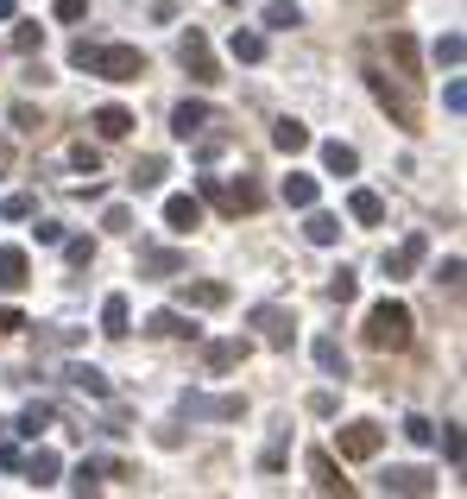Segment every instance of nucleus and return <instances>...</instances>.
<instances>
[{
  "label": "nucleus",
  "instance_id": "1",
  "mask_svg": "<svg viewBox=\"0 0 467 499\" xmlns=\"http://www.w3.org/2000/svg\"><path fill=\"white\" fill-rule=\"evenodd\" d=\"M411 304H398V297H379L373 310H366V348H379V354H398V348H411Z\"/></svg>",
  "mask_w": 467,
  "mask_h": 499
},
{
  "label": "nucleus",
  "instance_id": "2",
  "mask_svg": "<svg viewBox=\"0 0 467 499\" xmlns=\"http://www.w3.org/2000/svg\"><path fill=\"white\" fill-rule=\"evenodd\" d=\"M89 76H102V83H139L145 76V51L139 45H95L89 51Z\"/></svg>",
  "mask_w": 467,
  "mask_h": 499
},
{
  "label": "nucleus",
  "instance_id": "3",
  "mask_svg": "<svg viewBox=\"0 0 467 499\" xmlns=\"http://www.w3.org/2000/svg\"><path fill=\"white\" fill-rule=\"evenodd\" d=\"M379 449H385V430L366 424V417H353V424L335 430V455H342V462H373Z\"/></svg>",
  "mask_w": 467,
  "mask_h": 499
},
{
  "label": "nucleus",
  "instance_id": "4",
  "mask_svg": "<svg viewBox=\"0 0 467 499\" xmlns=\"http://www.w3.org/2000/svg\"><path fill=\"white\" fill-rule=\"evenodd\" d=\"M246 404L234 398V392H222V398H209V392H184V417L190 424H234Z\"/></svg>",
  "mask_w": 467,
  "mask_h": 499
},
{
  "label": "nucleus",
  "instance_id": "5",
  "mask_svg": "<svg viewBox=\"0 0 467 499\" xmlns=\"http://www.w3.org/2000/svg\"><path fill=\"white\" fill-rule=\"evenodd\" d=\"M177 64H184V70H190L196 83H222V70H215V51H209V38H203L196 25H190V32L177 38Z\"/></svg>",
  "mask_w": 467,
  "mask_h": 499
},
{
  "label": "nucleus",
  "instance_id": "6",
  "mask_svg": "<svg viewBox=\"0 0 467 499\" xmlns=\"http://www.w3.org/2000/svg\"><path fill=\"white\" fill-rule=\"evenodd\" d=\"M203 196H209V203H222L228 215L259 209V190H253V184H222V177H203Z\"/></svg>",
  "mask_w": 467,
  "mask_h": 499
},
{
  "label": "nucleus",
  "instance_id": "7",
  "mask_svg": "<svg viewBox=\"0 0 467 499\" xmlns=\"http://www.w3.org/2000/svg\"><path fill=\"white\" fill-rule=\"evenodd\" d=\"M423 259H430V235H404L398 247L385 253V278H411Z\"/></svg>",
  "mask_w": 467,
  "mask_h": 499
},
{
  "label": "nucleus",
  "instance_id": "8",
  "mask_svg": "<svg viewBox=\"0 0 467 499\" xmlns=\"http://www.w3.org/2000/svg\"><path fill=\"white\" fill-rule=\"evenodd\" d=\"M253 329H265V342L272 348H291V310L284 304H253V316H246Z\"/></svg>",
  "mask_w": 467,
  "mask_h": 499
},
{
  "label": "nucleus",
  "instance_id": "9",
  "mask_svg": "<svg viewBox=\"0 0 467 499\" xmlns=\"http://www.w3.org/2000/svg\"><path fill=\"white\" fill-rule=\"evenodd\" d=\"M246 354H253V342H246V335H222V342H209V348H203L209 374H234V367H240Z\"/></svg>",
  "mask_w": 467,
  "mask_h": 499
},
{
  "label": "nucleus",
  "instance_id": "10",
  "mask_svg": "<svg viewBox=\"0 0 467 499\" xmlns=\"http://www.w3.org/2000/svg\"><path fill=\"white\" fill-rule=\"evenodd\" d=\"M366 83H373V95H379V108H385L392 121H398V126H417V108H411V95H398V89H392L379 70H366Z\"/></svg>",
  "mask_w": 467,
  "mask_h": 499
},
{
  "label": "nucleus",
  "instance_id": "11",
  "mask_svg": "<svg viewBox=\"0 0 467 499\" xmlns=\"http://www.w3.org/2000/svg\"><path fill=\"white\" fill-rule=\"evenodd\" d=\"M209 121H215L209 102H177V108H171V133H177V139H203V126Z\"/></svg>",
  "mask_w": 467,
  "mask_h": 499
},
{
  "label": "nucleus",
  "instance_id": "12",
  "mask_svg": "<svg viewBox=\"0 0 467 499\" xmlns=\"http://www.w3.org/2000/svg\"><path fill=\"white\" fill-rule=\"evenodd\" d=\"M164 228H171V235L203 228V203H196V196H164Z\"/></svg>",
  "mask_w": 467,
  "mask_h": 499
},
{
  "label": "nucleus",
  "instance_id": "13",
  "mask_svg": "<svg viewBox=\"0 0 467 499\" xmlns=\"http://www.w3.org/2000/svg\"><path fill=\"white\" fill-rule=\"evenodd\" d=\"M19 468H25V481H32V487H57V474H64L57 449H32V455H19Z\"/></svg>",
  "mask_w": 467,
  "mask_h": 499
},
{
  "label": "nucleus",
  "instance_id": "14",
  "mask_svg": "<svg viewBox=\"0 0 467 499\" xmlns=\"http://www.w3.org/2000/svg\"><path fill=\"white\" fill-rule=\"evenodd\" d=\"M430 468H385L379 474V494H430Z\"/></svg>",
  "mask_w": 467,
  "mask_h": 499
},
{
  "label": "nucleus",
  "instance_id": "15",
  "mask_svg": "<svg viewBox=\"0 0 467 499\" xmlns=\"http://www.w3.org/2000/svg\"><path fill=\"white\" fill-rule=\"evenodd\" d=\"M385 45H392V57H398V76H404V83H417V76H423V64H417V38H411L404 25H392V38H385Z\"/></svg>",
  "mask_w": 467,
  "mask_h": 499
},
{
  "label": "nucleus",
  "instance_id": "16",
  "mask_svg": "<svg viewBox=\"0 0 467 499\" xmlns=\"http://www.w3.org/2000/svg\"><path fill=\"white\" fill-rule=\"evenodd\" d=\"M348 215L360 228H379V222H385V196H379V190H348Z\"/></svg>",
  "mask_w": 467,
  "mask_h": 499
},
{
  "label": "nucleus",
  "instance_id": "17",
  "mask_svg": "<svg viewBox=\"0 0 467 499\" xmlns=\"http://www.w3.org/2000/svg\"><path fill=\"white\" fill-rule=\"evenodd\" d=\"M278 196H284V203H291V209H310V203H316V196H323V184H316V177H310V171H291V177H284V184H278Z\"/></svg>",
  "mask_w": 467,
  "mask_h": 499
},
{
  "label": "nucleus",
  "instance_id": "18",
  "mask_svg": "<svg viewBox=\"0 0 467 499\" xmlns=\"http://www.w3.org/2000/svg\"><path fill=\"white\" fill-rule=\"evenodd\" d=\"M303 235H310V247H335V241H342V215H329V209H316V203H310Z\"/></svg>",
  "mask_w": 467,
  "mask_h": 499
},
{
  "label": "nucleus",
  "instance_id": "19",
  "mask_svg": "<svg viewBox=\"0 0 467 499\" xmlns=\"http://www.w3.org/2000/svg\"><path fill=\"white\" fill-rule=\"evenodd\" d=\"M145 329H152V335H164V342H177V335H190V342H196V323H190L184 310H152V316H145Z\"/></svg>",
  "mask_w": 467,
  "mask_h": 499
},
{
  "label": "nucleus",
  "instance_id": "20",
  "mask_svg": "<svg viewBox=\"0 0 467 499\" xmlns=\"http://www.w3.org/2000/svg\"><path fill=\"white\" fill-rule=\"evenodd\" d=\"M310 354H316V367H323L329 379H348V348H342L335 335H316V348H310Z\"/></svg>",
  "mask_w": 467,
  "mask_h": 499
},
{
  "label": "nucleus",
  "instance_id": "21",
  "mask_svg": "<svg viewBox=\"0 0 467 499\" xmlns=\"http://www.w3.org/2000/svg\"><path fill=\"white\" fill-rule=\"evenodd\" d=\"M228 57H234V64H265V38H259V32H246V25H234V32H228Z\"/></svg>",
  "mask_w": 467,
  "mask_h": 499
},
{
  "label": "nucleus",
  "instance_id": "22",
  "mask_svg": "<svg viewBox=\"0 0 467 499\" xmlns=\"http://www.w3.org/2000/svg\"><path fill=\"white\" fill-rule=\"evenodd\" d=\"M64 379H70L76 392H89V398H108V374H102V367H89V361H70Z\"/></svg>",
  "mask_w": 467,
  "mask_h": 499
},
{
  "label": "nucleus",
  "instance_id": "23",
  "mask_svg": "<svg viewBox=\"0 0 467 499\" xmlns=\"http://www.w3.org/2000/svg\"><path fill=\"white\" fill-rule=\"evenodd\" d=\"M126 329H133V310H126V297H102V335H108V342H120V335H126Z\"/></svg>",
  "mask_w": 467,
  "mask_h": 499
},
{
  "label": "nucleus",
  "instance_id": "24",
  "mask_svg": "<svg viewBox=\"0 0 467 499\" xmlns=\"http://www.w3.org/2000/svg\"><path fill=\"white\" fill-rule=\"evenodd\" d=\"M323 171H329V177H353V171H360V152L342 145V139H329V145H323Z\"/></svg>",
  "mask_w": 467,
  "mask_h": 499
},
{
  "label": "nucleus",
  "instance_id": "25",
  "mask_svg": "<svg viewBox=\"0 0 467 499\" xmlns=\"http://www.w3.org/2000/svg\"><path fill=\"white\" fill-rule=\"evenodd\" d=\"M184 304H190V310H222V304H228V284H215V278L184 284Z\"/></svg>",
  "mask_w": 467,
  "mask_h": 499
},
{
  "label": "nucleus",
  "instance_id": "26",
  "mask_svg": "<svg viewBox=\"0 0 467 499\" xmlns=\"http://www.w3.org/2000/svg\"><path fill=\"white\" fill-rule=\"evenodd\" d=\"M310 481H316L323 494H348V481H342V468H335V455H323V449L310 455Z\"/></svg>",
  "mask_w": 467,
  "mask_h": 499
},
{
  "label": "nucleus",
  "instance_id": "27",
  "mask_svg": "<svg viewBox=\"0 0 467 499\" xmlns=\"http://www.w3.org/2000/svg\"><path fill=\"white\" fill-rule=\"evenodd\" d=\"M272 145L297 158V152H310V126H303V121H278V126H272Z\"/></svg>",
  "mask_w": 467,
  "mask_h": 499
},
{
  "label": "nucleus",
  "instance_id": "28",
  "mask_svg": "<svg viewBox=\"0 0 467 499\" xmlns=\"http://www.w3.org/2000/svg\"><path fill=\"white\" fill-rule=\"evenodd\" d=\"M32 278V259H25V247H0V284L13 291V284H25Z\"/></svg>",
  "mask_w": 467,
  "mask_h": 499
},
{
  "label": "nucleus",
  "instance_id": "29",
  "mask_svg": "<svg viewBox=\"0 0 467 499\" xmlns=\"http://www.w3.org/2000/svg\"><path fill=\"white\" fill-rule=\"evenodd\" d=\"M95 133H102V139H126V133H133V115H126L120 102H108V108H95Z\"/></svg>",
  "mask_w": 467,
  "mask_h": 499
},
{
  "label": "nucleus",
  "instance_id": "30",
  "mask_svg": "<svg viewBox=\"0 0 467 499\" xmlns=\"http://www.w3.org/2000/svg\"><path fill=\"white\" fill-rule=\"evenodd\" d=\"M265 25H272V32H297V25H303V13H297L291 0H272V6H265Z\"/></svg>",
  "mask_w": 467,
  "mask_h": 499
},
{
  "label": "nucleus",
  "instance_id": "31",
  "mask_svg": "<svg viewBox=\"0 0 467 499\" xmlns=\"http://www.w3.org/2000/svg\"><path fill=\"white\" fill-rule=\"evenodd\" d=\"M13 51H19V57H38V51H45V25H38V19H25V25L13 32Z\"/></svg>",
  "mask_w": 467,
  "mask_h": 499
},
{
  "label": "nucleus",
  "instance_id": "32",
  "mask_svg": "<svg viewBox=\"0 0 467 499\" xmlns=\"http://www.w3.org/2000/svg\"><path fill=\"white\" fill-rule=\"evenodd\" d=\"M139 272H152V278H171V272H184V253H139Z\"/></svg>",
  "mask_w": 467,
  "mask_h": 499
},
{
  "label": "nucleus",
  "instance_id": "33",
  "mask_svg": "<svg viewBox=\"0 0 467 499\" xmlns=\"http://www.w3.org/2000/svg\"><path fill=\"white\" fill-rule=\"evenodd\" d=\"M164 184V158H139L133 165V190H158Z\"/></svg>",
  "mask_w": 467,
  "mask_h": 499
},
{
  "label": "nucleus",
  "instance_id": "34",
  "mask_svg": "<svg viewBox=\"0 0 467 499\" xmlns=\"http://www.w3.org/2000/svg\"><path fill=\"white\" fill-rule=\"evenodd\" d=\"M0 215H6V222H32V215H38V203H32L25 190H13V196H0Z\"/></svg>",
  "mask_w": 467,
  "mask_h": 499
},
{
  "label": "nucleus",
  "instance_id": "35",
  "mask_svg": "<svg viewBox=\"0 0 467 499\" xmlns=\"http://www.w3.org/2000/svg\"><path fill=\"white\" fill-rule=\"evenodd\" d=\"M329 297H335V304H353V297H360V278H353L348 265H342V272L329 278Z\"/></svg>",
  "mask_w": 467,
  "mask_h": 499
},
{
  "label": "nucleus",
  "instance_id": "36",
  "mask_svg": "<svg viewBox=\"0 0 467 499\" xmlns=\"http://www.w3.org/2000/svg\"><path fill=\"white\" fill-rule=\"evenodd\" d=\"M436 64H442V70L462 64V32H442V38H436Z\"/></svg>",
  "mask_w": 467,
  "mask_h": 499
},
{
  "label": "nucleus",
  "instance_id": "37",
  "mask_svg": "<svg viewBox=\"0 0 467 499\" xmlns=\"http://www.w3.org/2000/svg\"><path fill=\"white\" fill-rule=\"evenodd\" d=\"M70 165H76V171H89V177H95V171H102V152H95V145H89V139H76V145H70Z\"/></svg>",
  "mask_w": 467,
  "mask_h": 499
},
{
  "label": "nucleus",
  "instance_id": "38",
  "mask_svg": "<svg viewBox=\"0 0 467 499\" xmlns=\"http://www.w3.org/2000/svg\"><path fill=\"white\" fill-rule=\"evenodd\" d=\"M45 424H51V404H25L19 411V436H38Z\"/></svg>",
  "mask_w": 467,
  "mask_h": 499
},
{
  "label": "nucleus",
  "instance_id": "39",
  "mask_svg": "<svg viewBox=\"0 0 467 499\" xmlns=\"http://www.w3.org/2000/svg\"><path fill=\"white\" fill-rule=\"evenodd\" d=\"M404 436H411V443H417V449H430V443H436V424H430V417H417V411H411V417H404Z\"/></svg>",
  "mask_w": 467,
  "mask_h": 499
},
{
  "label": "nucleus",
  "instance_id": "40",
  "mask_svg": "<svg viewBox=\"0 0 467 499\" xmlns=\"http://www.w3.org/2000/svg\"><path fill=\"white\" fill-rule=\"evenodd\" d=\"M57 247H64V259H70V265H89V259H95V241H89V235H76V241H57Z\"/></svg>",
  "mask_w": 467,
  "mask_h": 499
},
{
  "label": "nucleus",
  "instance_id": "41",
  "mask_svg": "<svg viewBox=\"0 0 467 499\" xmlns=\"http://www.w3.org/2000/svg\"><path fill=\"white\" fill-rule=\"evenodd\" d=\"M70 487H76V494H95V487H102V462H83V468L70 474Z\"/></svg>",
  "mask_w": 467,
  "mask_h": 499
},
{
  "label": "nucleus",
  "instance_id": "42",
  "mask_svg": "<svg viewBox=\"0 0 467 499\" xmlns=\"http://www.w3.org/2000/svg\"><path fill=\"white\" fill-rule=\"evenodd\" d=\"M102 228H108V235H126V228H133V209H126V203H114V209L102 215Z\"/></svg>",
  "mask_w": 467,
  "mask_h": 499
},
{
  "label": "nucleus",
  "instance_id": "43",
  "mask_svg": "<svg viewBox=\"0 0 467 499\" xmlns=\"http://www.w3.org/2000/svg\"><path fill=\"white\" fill-rule=\"evenodd\" d=\"M442 455H449V468H462V424L442 430Z\"/></svg>",
  "mask_w": 467,
  "mask_h": 499
},
{
  "label": "nucleus",
  "instance_id": "44",
  "mask_svg": "<svg viewBox=\"0 0 467 499\" xmlns=\"http://www.w3.org/2000/svg\"><path fill=\"white\" fill-rule=\"evenodd\" d=\"M57 19H64V25H76V19H89V0H57Z\"/></svg>",
  "mask_w": 467,
  "mask_h": 499
},
{
  "label": "nucleus",
  "instance_id": "45",
  "mask_svg": "<svg viewBox=\"0 0 467 499\" xmlns=\"http://www.w3.org/2000/svg\"><path fill=\"white\" fill-rule=\"evenodd\" d=\"M32 235H38V247H57V241H64V222H38Z\"/></svg>",
  "mask_w": 467,
  "mask_h": 499
},
{
  "label": "nucleus",
  "instance_id": "46",
  "mask_svg": "<svg viewBox=\"0 0 467 499\" xmlns=\"http://www.w3.org/2000/svg\"><path fill=\"white\" fill-rule=\"evenodd\" d=\"M442 108H449V115H462V108H467V89H462V83H449V89H442Z\"/></svg>",
  "mask_w": 467,
  "mask_h": 499
},
{
  "label": "nucleus",
  "instance_id": "47",
  "mask_svg": "<svg viewBox=\"0 0 467 499\" xmlns=\"http://www.w3.org/2000/svg\"><path fill=\"white\" fill-rule=\"evenodd\" d=\"M436 284H449V291H455V284H462V259H442V272H436Z\"/></svg>",
  "mask_w": 467,
  "mask_h": 499
},
{
  "label": "nucleus",
  "instance_id": "48",
  "mask_svg": "<svg viewBox=\"0 0 467 499\" xmlns=\"http://www.w3.org/2000/svg\"><path fill=\"white\" fill-rule=\"evenodd\" d=\"M13 329H25V316H19L13 304H0V335H13Z\"/></svg>",
  "mask_w": 467,
  "mask_h": 499
},
{
  "label": "nucleus",
  "instance_id": "49",
  "mask_svg": "<svg viewBox=\"0 0 467 499\" xmlns=\"http://www.w3.org/2000/svg\"><path fill=\"white\" fill-rule=\"evenodd\" d=\"M13 468H19V449H13V443H0V474H13Z\"/></svg>",
  "mask_w": 467,
  "mask_h": 499
},
{
  "label": "nucleus",
  "instance_id": "50",
  "mask_svg": "<svg viewBox=\"0 0 467 499\" xmlns=\"http://www.w3.org/2000/svg\"><path fill=\"white\" fill-rule=\"evenodd\" d=\"M6 165H13V145H6V139H0V171H6Z\"/></svg>",
  "mask_w": 467,
  "mask_h": 499
},
{
  "label": "nucleus",
  "instance_id": "51",
  "mask_svg": "<svg viewBox=\"0 0 467 499\" xmlns=\"http://www.w3.org/2000/svg\"><path fill=\"white\" fill-rule=\"evenodd\" d=\"M13 13H19V0H0V19H13Z\"/></svg>",
  "mask_w": 467,
  "mask_h": 499
},
{
  "label": "nucleus",
  "instance_id": "52",
  "mask_svg": "<svg viewBox=\"0 0 467 499\" xmlns=\"http://www.w3.org/2000/svg\"><path fill=\"white\" fill-rule=\"evenodd\" d=\"M228 6H240V0H228Z\"/></svg>",
  "mask_w": 467,
  "mask_h": 499
}]
</instances>
